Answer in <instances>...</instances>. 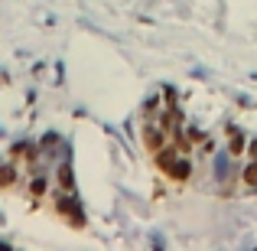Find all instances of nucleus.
<instances>
[{
    "label": "nucleus",
    "instance_id": "nucleus-1",
    "mask_svg": "<svg viewBox=\"0 0 257 251\" xmlns=\"http://www.w3.org/2000/svg\"><path fill=\"white\" fill-rule=\"evenodd\" d=\"M143 141H147V147L156 153L160 147H166V144H170V131H166L160 121H147V124H143Z\"/></svg>",
    "mask_w": 257,
    "mask_h": 251
},
{
    "label": "nucleus",
    "instance_id": "nucleus-2",
    "mask_svg": "<svg viewBox=\"0 0 257 251\" xmlns=\"http://www.w3.org/2000/svg\"><path fill=\"white\" fill-rule=\"evenodd\" d=\"M55 205H59V212H65V215L72 219V225H82V222H85V212H82V209L75 205V199L59 196V199H55Z\"/></svg>",
    "mask_w": 257,
    "mask_h": 251
},
{
    "label": "nucleus",
    "instance_id": "nucleus-3",
    "mask_svg": "<svg viewBox=\"0 0 257 251\" xmlns=\"http://www.w3.org/2000/svg\"><path fill=\"white\" fill-rule=\"evenodd\" d=\"M172 176V180H189V173H192V163H189V153H179V157L170 163V170H166Z\"/></svg>",
    "mask_w": 257,
    "mask_h": 251
},
{
    "label": "nucleus",
    "instance_id": "nucleus-4",
    "mask_svg": "<svg viewBox=\"0 0 257 251\" xmlns=\"http://www.w3.org/2000/svg\"><path fill=\"white\" fill-rule=\"evenodd\" d=\"M231 160H234V153H221V157H215V166H218V170H215V176H218V183H228L231 180Z\"/></svg>",
    "mask_w": 257,
    "mask_h": 251
},
{
    "label": "nucleus",
    "instance_id": "nucleus-5",
    "mask_svg": "<svg viewBox=\"0 0 257 251\" xmlns=\"http://www.w3.org/2000/svg\"><path fill=\"white\" fill-rule=\"evenodd\" d=\"M16 163L13 160H10V163H0V189H7V186H13L16 183Z\"/></svg>",
    "mask_w": 257,
    "mask_h": 251
},
{
    "label": "nucleus",
    "instance_id": "nucleus-6",
    "mask_svg": "<svg viewBox=\"0 0 257 251\" xmlns=\"http://www.w3.org/2000/svg\"><path fill=\"white\" fill-rule=\"evenodd\" d=\"M46 186H49V180H46V173L43 170H33V180H30V193L33 196H43V193H46Z\"/></svg>",
    "mask_w": 257,
    "mask_h": 251
},
{
    "label": "nucleus",
    "instance_id": "nucleus-7",
    "mask_svg": "<svg viewBox=\"0 0 257 251\" xmlns=\"http://www.w3.org/2000/svg\"><path fill=\"white\" fill-rule=\"evenodd\" d=\"M244 147H248V144H244V134H241V131H234V127H231V141H228V153H234V157H238V153H244Z\"/></svg>",
    "mask_w": 257,
    "mask_h": 251
},
{
    "label": "nucleus",
    "instance_id": "nucleus-8",
    "mask_svg": "<svg viewBox=\"0 0 257 251\" xmlns=\"http://www.w3.org/2000/svg\"><path fill=\"white\" fill-rule=\"evenodd\" d=\"M241 180H244V186H248V189H257V157L251 160L248 170H241Z\"/></svg>",
    "mask_w": 257,
    "mask_h": 251
},
{
    "label": "nucleus",
    "instance_id": "nucleus-9",
    "mask_svg": "<svg viewBox=\"0 0 257 251\" xmlns=\"http://www.w3.org/2000/svg\"><path fill=\"white\" fill-rule=\"evenodd\" d=\"M59 186H62V189H72V186H75V176H72V166H69V163L59 166Z\"/></svg>",
    "mask_w": 257,
    "mask_h": 251
},
{
    "label": "nucleus",
    "instance_id": "nucleus-10",
    "mask_svg": "<svg viewBox=\"0 0 257 251\" xmlns=\"http://www.w3.org/2000/svg\"><path fill=\"white\" fill-rule=\"evenodd\" d=\"M248 150H251V157H257V141H251V147H248Z\"/></svg>",
    "mask_w": 257,
    "mask_h": 251
}]
</instances>
